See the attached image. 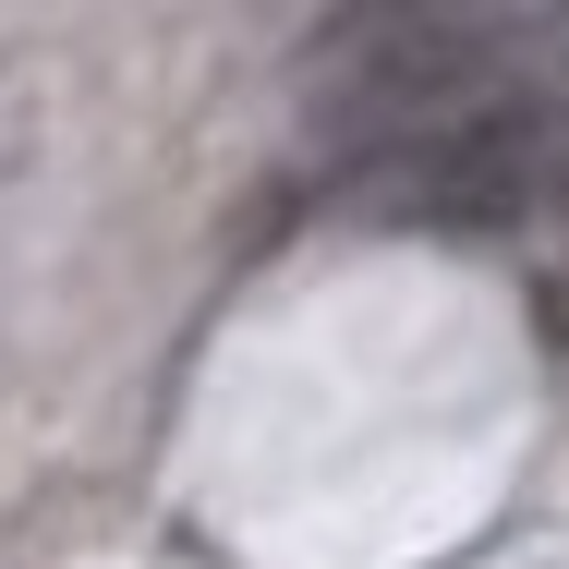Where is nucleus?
I'll list each match as a JSON object with an SVG mask.
<instances>
[{
    "label": "nucleus",
    "instance_id": "nucleus-2",
    "mask_svg": "<svg viewBox=\"0 0 569 569\" xmlns=\"http://www.w3.org/2000/svg\"><path fill=\"white\" fill-rule=\"evenodd\" d=\"M340 207L351 219H400V230H521V219H546V207H569V98L340 158Z\"/></svg>",
    "mask_w": 569,
    "mask_h": 569
},
{
    "label": "nucleus",
    "instance_id": "nucleus-1",
    "mask_svg": "<svg viewBox=\"0 0 569 569\" xmlns=\"http://www.w3.org/2000/svg\"><path fill=\"white\" fill-rule=\"evenodd\" d=\"M569 98V0H340L303 49V110L340 158Z\"/></svg>",
    "mask_w": 569,
    "mask_h": 569
},
{
    "label": "nucleus",
    "instance_id": "nucleus-3",
    "mask_svg": "<svg viewBox=\"0 0 569 569\" xmlns=\"http://www.w3.org/2000/svg\"><path fill=\"white\" fill-rule=\"evenodd\" d=\"M546 340L569 351V267H558V279H546Z\"/></svg>",
    "mask_w": 569,
    "mask_h": 569
}]
</instances>
